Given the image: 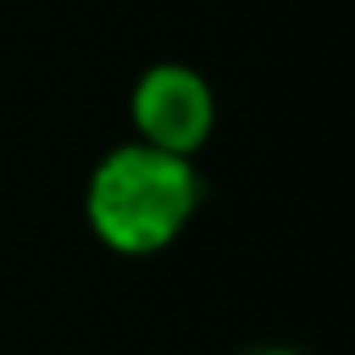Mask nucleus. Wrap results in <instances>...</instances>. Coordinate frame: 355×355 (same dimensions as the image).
Instances as JSON below:
<instances>
[{"label":"nucleus","mask_w":355,"mask_h":355,"mask_svg":"<svg viewBox=\"0 0 355 355\" xmlns=\"http://www.w3.org/2000/svg\"><path fill=\"white\" fill-rule=\"evenodd\" d=\"M243 355H305V351L301 347H288V343H259V347H251Z\"/></svg>","instance_id":"3"},{"label":"nucleus","mask_w":355,"mask_h":355,"mask_svg":"<svg viewBox=\"0 0 355 355\" xmlns=\"http://www.w3.org/2000/svg\"><path fill=\"white\" fill-rule=\"evenodd\" d=\"M205 184L193 159L167 155L138 138L109 146L84 184L92 239L121 259L163 255L193 226Z\"/></svg>","instance_id":"1"},{"label":"nucleus","mask_w":355,"mask_h":355,"mask_svg":"<svg viewBox=\"0 0 355 355\" xmlns=\"http://www.w3.org/2000/svg\"><path fill=\"white\" fill-rule=\"evenodd\" d=\"M130 125L138 142L193 159L218 130V92L180 59L150 63L130 88Z\"/></svg>","instance_id":"2"}]
</instances>
